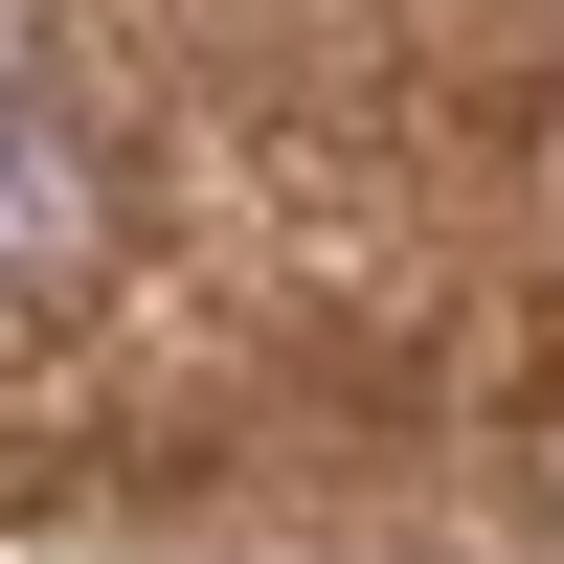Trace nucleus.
<instances>
[{
  "label": "nucleus",
  "mask_w": 564,
  "mask_h": 564,
  "mask_svg": "<svg viewBox=\"0 0 564 564\" xmlns=\"http://www.w3.org/2000/svg\"><path fill=\"white\" fill-rule=\"evenodd\" d=\"M90 204H113V181H90L68 135H23V113H0V271H23V249H90Z\"/></svg>",
  "instance_id": "1"
},
{
  "label": "nucleus",
  "mask_w": 564,
  "mask_h": 564,
  "mask_svg": "<svg viewBox=\"0 0 564 564\" xmlns=\"http://www.w3.org/2000/svg\"><path fill=\"white\" fill-rule=\"evenodd\" d=\"M0 113H23V0H0Z\"/></svg>",
  "instance_id": "2"
}]
</instances>
